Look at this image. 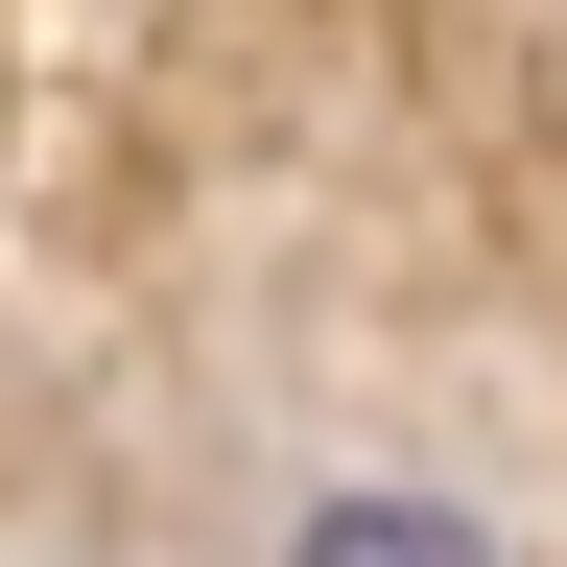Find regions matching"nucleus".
Listing matches in <instances>:
<instances>
[{"mask_svg":"<svg viewBox=\"0 0 567 567\" xmlns=\"http://www.w3.org/2000/svg\"><path fill=\"white\" fill-rule=\"evenodd\" d=\"M284 567H496L473 496H402V473H331L308 520H284Z\"/></svg>","mask_w":567,"mask_h":567,"instance_id":"f257e3e1","label":"nucleus"}]
</instances>
